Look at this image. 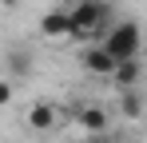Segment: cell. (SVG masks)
Returning <instances> with one entry per match:
<instances>
[{"label":"cell","mask_w":147,"mask_h":143,"mask_svg":"<svg viewBox=\"0 0 147 143\" xmlns=\"http://www.w3.org/2000/svg\"><path fill=\"white\" fill-rule=\"evenodd\" d=\"M4 68H8L12 80H24L28 72L36 68V56H32L28 48H16V52H8V64H4Z\"/></svg>","instance_id":"6"},{"label":"cell","mask_w":147,"mask_h":143,"mask_svg":"<svg viewBox=\"0 0 147 143\" xmlns=\"http://www.w3.org/2000/svg\"><path fill=\"white\" fill-rule=\"evenodd\" d=\"M0 8H20V0H0Z\"/></svg>","instance_id":"12"},{"label":"cell","mask_w":147,"mask_h":143,"mask_svg":"<svg viewBox=\"0 0 147 143\" xmlns=\"http://www.w3.org/2000/svg\"><path fill=\"white\" fill-rule=\"evenodd\" d=\"M115 64H119V60H115V56H111L103 44L84 52V68L92 72V76H111V72H115Z\"/></svg>","instance_id":"5"},{"label":"cell","mask_w":147,"mask_h":143,"mask_svg":"<svg viewBox=\"0 0 147 143\" xmlns=\"http://www.w3.org/2000/svg\"><path fill=\"white\" fill-rule=\"evenodd\" d=\"M111 80H115V88H119V92L135 88V80H139V60H119L115 72H111Z\"/></svg>","instance_id":"7"},{"label":"cell","mask_w":147,"mask_h":143,"mask_svg":"<svg viewBox=\"0 0 147 143\" xmlns=\"http://www.w3.org/2000/svg\"><path fill=\"white\" fill-rule=\"evenodd\" d=\"M107 12H111L107 0H76V4H68V16H72V40H92V36H99Z\"/></svg>","instance_id":"1"},{"label":"cell","mask_w":147,"mask_h":143,"mask_svg":"<svg viewBox=\"0 0 147 143\" xmlns=\"http://www.w3.org/2000/svg\"><path fill=\"white\" fill-rule=\"evenodd\" d=\"M119 111H123V115H139V111H143L139 95L131 92V88H127V92H119Z\"/></svg>","instance_id":"9"},{"label":"cell","mask_w":147,"mask_h":143,"mask_svg":"<svg viewBox=\"0 0 147 143\" xmlns=\"http://www.w3.org/2000/svg\"><path fill=\"white\" fill-rule=\"evenodd\" d=\"M84 143H107V135H88Z\"/></svg>","instance_id":"11"},{"label":"cell","mask_w":147,"mask_h":143,"mask_svg":"<svg viewBox=\"0 0 147 143\" xmlns=\"http://www.w3.org/2000/svg\"><path fill=\"white\" fill-rule=\"evenodd\" d=\"M40 32H44L48 40H68V36H72V16H68V8H48V12L40 16Z\"/></svg>","instance_id":"3"},{"label":"cell","mask_w":147,"mask_h":143,"mask_svg":"<svg viewBox=\"0 0 147 143\" xmlns=\"http://www.w3.org/2000/svg\"><path fill=\"white\" fill-rule=\"evenodd\" d=\"M24 119H28V127H32V131H52V127L60 123V111H56V103H52V99H36V103L28 107Z\"/></svg>","instance_id":"4"},{"label":"cell","mask_w":147,"mask_h":143,"mask_svg":"<svg viewBox=\"0 0 147 143\" xmlns=\"http://www.w3.org/2000/svg\"><path fill=\"white\" fill-rule=\"evenodd\" d=\"M8 99H12V84H8V80H0V107H4Z\"/></svg>","instance_id":"10"},{"label":"cell","mask_w":147,"mask_h":143,"mask_svg":"<svg viewBox=\"0 0 147 143\" xmlns=\"http://www.w3.org/2000/svg\"><path fill=\"white\" fill-rule=\"evenodd\" d=\"M99 44L107 48L115 60H135V56H139V44H143V32H139V24L123 20V24H115V28H107V36H103Z\"/></svg>","instance_id":"2"},{"label":"cell","mask_w":147,"mask_h":143,"mask_svg":"<svg viewBox=\"0 0 147 143\" xmlns=\"http://www.w3.org/2000/svg\"><path fill=\"white\" fill-rule=\"evenodd\" d=\"M80 123L88 127V135H103V131H107V115H103L99 107H84V111H80Z\"/></svg>","instance_id":"8"}]
</instances>
